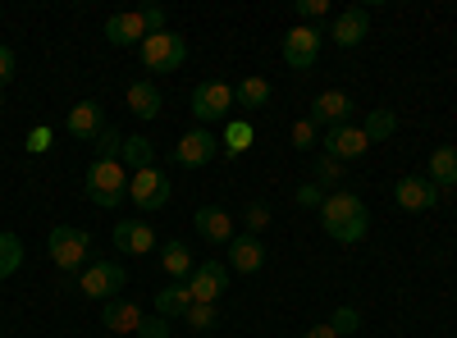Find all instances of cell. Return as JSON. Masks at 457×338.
Instances as JSON below:
<instances>
[{
  "instance_id": "obj_1",
  "label": "cell",
  "mask_w": 457,
  "mask_h": 338,
  "mask_svg": "<svg viewBox=\"0 0 457 338\" xmlns=\"http://www.w3.org/2000/svg\"><path fill=\"white\" fill-rule=\"evenodd\" d=\"M320 229H325L334 243L353 247V243H361L366 229H370V210H366V202H361L357 193H343V187H334V193L325 197V206H320Z\"/></svg>"
},
{
  "instance_id": "obj_2",
  "label": "cell",
  "mask_w": 457,
  "mask_h": 338,
  "mask_svg": "<svg viewBox=\"0 0 457 338\" xmlns=\"http://www.w3.org/2000/svg\"><path fill=\"white\" fill-rule=\"evenodd\" d=\"M83 193L96 206H120L129 197V169L120 161H92V169L83 178Z\"/></svg>"
},
{
  "instance_id": "obj_3",
  "label": "cell",
  "mask_w": 457,
  "mask_h": 338,
  "mask_svg": "<svg viewBox=\"0 0 457 338\" xmlns=\"http://www.w3.org/2000/svg\"><path fill=\"white\" fill-rule=\"evenodd\" d=\"M92 256V234L73 229V224H55L51 229V260L64 275H83V260Z\"/></svg>"
},
{
  "instance_id": "obj_4",
  "label": "cell",
  "mask_w": 457,
  "mask_h": 338,
  "mask_svg": "<svg viewBox=\"0 0 457 338\" xmlns=\"http://www.w3.org/2000/svg\"><path fill=\"white\" fill-rule=\"evenodd\" d=\"M137 55H142V64L151 69V73H174V69H183L187 64V42L179 32H151L146 42L137 46Z\"/></svg>"
},
{
  "instance_id": "obj_5",
  "label": "cell",
  "mask_w": 457,
  "mask_h": 338,
  "mask_svg": "<svg viewBox=\"0 0 457 338\" xmlns=\"http://www.w3.org/2000/svg\"><path fill=\"white\" fill-rule=\"evenodd\" d=\"M124 284H129V270L120 260H87L83 279H79L83 297H92V302H114V297L124 293Z\"/></svg>"
},
{
  "instance_id": "obj_6",
  "label": "cell",
  "mask_w": 457,
  "mask_h": 338,
  "mask_svg": "<svg viewBox=\"0 0 457 338\" xmlns=\"http://www.w3.org/2000/svg\"><path fill=\"white\" fill-rule=\"evenodd\" d=\"M129 202H133L142 215L161 210V206L170 202V178H165V169H161V165H151V169L129 174Z\"/></svg>"
},
{
  "instance_id": "obj_7",
  "label": "cell",
  "mask_w": 457,
  "mask_h": 338,
  "mask_svg": "<svg viewBox=\"0 0 457 338\" xmlns=\"http://www.w3.org/2000/svg\"><path fill=\"white\" fill-rule=\"evenodd\" d=\"M320 152H325L329 161H338V165H353V161H361V156L370 152V137H366V128H357V124H338V128H325Z\"/></svg>"
},
{
  "instance_id": "obj_8",
  "label": "cell",
  "mask_w": 457,
  "mask_h": 338,
  "mask_svg": "<svg viewBox=\"0 0 457 338\" xmlns=\"http://www.w3.org/2000/svg\"><path fill=\"white\" fill-rule=\"evenodd\" d=\"M320 28H307V23H297V28H288L284 32V64L288 69H297V73H307L312 64H316V55H320Z\"/></svg>"
},
{
  "instance_id": "obj_9",
  "label": "cell",
  "mask_w": 457,
  "mask_h": 338,
  "mask_svg": "<svg viewBox=\"0 0 457 338\" xmlns=\"http://www.w3.org/2000/svg\"><path fill=\"white\" fill-rule=\"evenodd\" d=\"M234 105H238V101H234V87H228V83H215V78L197 83V92H193V115H197L202 124L228 120V110H234Z\"/></svg>"
},
{
  "instance_id": "obj_10",
  "label": "cell",
  "mask_w": 457,
  "mask_h": 338,
  "mask_svg": "<svg viewBox=\"0 0 457 338\" xmlns=\"http://www.w3.org/2000/svg\"><path fill=\"white\" fill-rule=\"evenodd\" d=\"M394 202L403 206V210H435L439 206V187L426 178V174H407V178H398L394 183Z\"/></svg>"
},
{
  "instance_id": "obj_11",
  "label": "cell",
  "mask_w": 457,
  "mask_h": 338,
  "mask_svg": "<svg viewBox=\"0 0 457 338\" xmlns=\"http://www.w3.org/2000/svg\"><path fill=\"white\" fill-rule=\"evenodd\" d=\"M187 288H193V302L215 307L220 297L228 293V270H224V260H202V266L193 270V279H187Z\"/></svg>"
},
{
  "instance_id": "obj_12",
  "label": "cell",
  "mask_w": 457,
  "mask_h": 338,
  "mask_svg": "<svg viewBox=\"0 0 457 338\" xmlns=\"http://www.w3.org/2000/svg\"><path fill=\"white\" fill-rule=\"evenodd\" d=\"M215 156H220V142H215L206 128L183 133V137H179V146H174V161H179L183 169H202V165H211Z\"/></svg>"
},
{
  "instance_id": "obj_13",
  "label": "cell",
  "mask_w": 457,
  "mask_h": 338,
  "mask_svg": "<svg viewBox=\"0 0 457 338\" xmlns=\"http://www.w3.org/2000/svg\"><path fill=\"white\" fill-rule=\"evenodd\" d=\"M366 32H370V10H343V14H334V23H329V42L334 46H343V51H353V46H361L366 42Z\"/></svg>"
},
{
  "instance_id": "obj_14",
  "label": "cell",
  "mask_w": 457,
  "mask_h": 338,
  "mask_svg": "<svg viewBox=\"0 0 457 338\" xmlns=\"http://www.w3.org/2000/svg\"><path fill=\"white\" fill-rule=\"evenodd\" d=\"M146 37H151V28H146L142 10H124V14L105 19V42H114V46H142Z\"/></svg>"
},
{
  "instance_id": "obj_15",
  "label": "cell",
  "mask_w": 457,
  "mask_h": 338,
  "mask_svg": "<svg viewBox=\"0 0 457 338\" xmlns=\"http://www.w3.org/2000/svg\"><path fill=\"white\" fill-rule=\"evenodd\" d=\"M64 128H69V137H79V142H96L105 133V110L96 101H79V105L69 110Z\"/></svg>"
},
{
  "instance_id": "obj_16",
  "label": "cell",
  "mask_w": 457,
  "mask_h": 338,
  "mask_svg": "<svg viewBox=\"0 0 457 338\" xmlns=\"http://www.w3.org/2000/svg\"><path fill=\"white\" fill-rule=\"evenodd\" d=\"M114 247L124 256H146V251H156V234H151L146 219H120L114 224Z\"/></svg>"
},
{
  "instance_id": "obj_17",
  "label": "cell",
  "mask_w": 457,
  "mask_h": 338,
  "mask_svg": "<svg viewBox=\"0 0 457 338\" xmlns=\"http://www.w3.org/2000/svg\"><path fill=\"white\" fill-rule=\"evenodd\" d=\"M193 229L206 238V243H215V247H228L238 234H234V219H228V210H220V206H202L197 215H193Z\"/></svg>"
},
{
  "instance_id": "obj_18",
  "label": "cell",
  "mask_w": 457,
  "mask_h": 338,
  "mask_svg": "<svg viewBox=\"0 0 457 338\" xmlns=\"http://www.w3.org/2000/svg\"><path fill=\"white\" fill-rule=\"evenodd\" d=\"M353 120V96L348 92H320L312 101V124H325V128H338Z\"/></svg>"
},
{
  "instance_id": "obj_19",
  "label": "cell",
  "mask_w": 457,
  "mask_h": 338,
  "mask_svg": "<svg viewBox=\"0 0 457 338\" xmlns=\"http://www.w3.org/2000/svg\"><path fill=\"white\" fill-rule=\"evenodd\" d=\"M261 266H265V247H261V238L238 234L234 243H228V270H238V275H256Z\"/></svg>"
},
{
  "instance_id": "obj_20",
  "label": "cell",
  "mask_w": 457,
  "mask_h": 338,
  "mask_svg": "<svg viewBox=\"0 0 457 338\" xmlns=\"http://www.w3.org/2000/svg\"><path fill=\"white\" fill-rule=\"evenodd\" d=\"M101 320H105V329H114V334H137L146 316H142L137 302H129V297H114V302H105Z\"/></svg>"
},
{
  "instance_id": "obj_21",
  "label": "cell",
  "mask_w": 457,
  "mask_h": 338,
  "mask_svg": "<svg viewBox=\"0 0 457 338\" xmlns=\"http://www.w3.org/2000/svg\"><path fill=\"white\" fill-rule=\"evenodd\" d=\"M426 178L439 187V193H453V187H457V146H435Z\"/></svg>"
},
{
  "instance_id": "obj_22",
  "label": "cell",
  "mask_w": 457,
  "mask_h": 338,
  "mask_svg": "<svg viewBox=\"0 0 457 338\" xmlns=\"http://www.w3.org/2000/svg\"><path fill=\"white\" fill-rule=\"evenodd\" d=\"M187 307H193V288H187V279H174L170 288L156 293V316H165V320L187 316Z\"/></svg>"
},
{
  "instance_id": "obj_23",
  "label": "cell",
  "mask_w": 457,
  "mask_h": 338,
  "mask_svg": "<svg viewBox=\"0 0 457 338\" xmlns=\"http://www.w3.org/2000/svg\"><path fill=\"white\" fill-rule=\"evenodd\" d=\"M161 105H165V101H161V87H156V83H146V78H142V83L129 87V110H133L137 120H156V115H161Z\"/></svg>"
},
{
  "instance_id": "obj_24",
  "label": "cell",
  "mask_w": 457,
  "mask_h": 338,
  "mask_svg": "<svg viewBox=\"0 0 457 338\" xmlns=\"http://www.w3.org/2000/svg\"><path fill=\"white\" fill-rule=\"evenodd\" d=\"M120 165L124 169H151V165H156V146H151L142 133H133V137H124V156H120Z\"/></svg>"
},
{
  "instance_id": "obj_25",
  "label": "cell",
  "mask_w": 457,
  "mask_h": 338,
  "mask_svg": "<svg viewBox=\"0 0 457 338\" xmlns=\"http://www.w3.org/2000/svg\"><path fill=\"white\" fill-rule=\"evenodd\" d=\"M161 266H165L174 279H193V251H187L183 243H165V247H161Z\"/></svg>"
},
{
  "instance_id": "obj_26",
  "label": "cell",
  "mask_w": 457,
  "mask_h": 338,
  "mask_svg": "<svg viewBox=\"0 0 457 338\" xmlns=\"http://www.w3.org/2000/svg\"><path fill=\"white\" fill-rule=\"evenodd\" d=\"M234 101H238L243 110H261L265 101H270V83H265V78H243V83L234 87Z\"/></svg>"
},
{
  "instance_id": "obj_27",
  "label": "cell",
  "mask_w": 457,
  "mask_h": 338,
  "mask_svg": "<svg viewBox=\"0 0 457 338\" xmlns=\"http://www.w3.org/2000/svg\"><path fill=\"white\" fill-rule=\"evenodd\" d=\"M23 266V243L14 234H0V279H10Z\"/></svg>"
},
{
  "instance_id": "obj_28",
  "label": "cell",
  "mask_w": 457,
  "mask_h": 338,
  "mask_svg": "<svg viewBox=\"0 0 457 338\" xmlns=\"http://www.w3.org/2000/svg\"><path fill=\"white\" fill-rule=\"evenodd\" d=\"M252 124H243V120H234V124H228V133H224V146H220V152H228V156H243L247 152V146H252Z\"/></svg>"
},
{
  "instance_id": "obj_29",
  "label": "cell",
  "mask_w": 457,
  "mask_h": 338,
  "mask_svg": "<svg viewBox=\"0 0 457 338\" xmlns=\"http://www.w3.org/2000/svg\"><path fill=\"white\" fill-rule=\"evenodd\" d=\"M361 128H366V137H370V142H385V137L398 128V120H394V110H370Z\"/></svg>"
},
{
  "instance_id": "obj_30",
  "label": "cell",
  "mask_w": 457,
  "mask_h": 338,
  "mask_svg": "<svg viewBox=\"0 0 457 338\" xmlns=\"http://www.w3.org/2000/svg\"><path fill=\"white\" fill-rule=\"evenodd\" d=\"M243 229H247V238H256V234H265V229H270V206L252 202V206L243 210Z\"/></svg>"
},
{
  "instance_id": "obj_31",
  "label": "cell",
  "mask_w": 457,
  "mask_h": 338,
  "mask_svg": "<svg viewBox=\"0 0 457 338\" xmlns=\"http://www.w3.org/2000/svg\"><path fill=\"white\" fill-rule=\"evenodd\" d=\"M187 325H193L197 334H206V329H215V320H220V307H206V302H193L187 307V316H183Z\"/></svg>"
},
{
  "instance_id": "obj_32",
  "label": "cell",
  "mask_w": 457,
  "mask_h": 338,
  "mask_svg": "<svg viewBox=\"0 0 457 338\" xmlns=\"http://www.w3.org/2000/svg\"><path fill=\"white\" fill-rule=\"evenodd\" d=\"M23 146H28V152H32V156H46V152H51V146H55V133H51L46 124H37V128H28V137H23Z\"/></svg>"
},
{
  "instance_id": "obj_33",
  "label": "cell",
  "mask_w": 457,
  "mask_h": 338,
  "mask_svg": "<svg viewBox=\"0 0 457 338\" xmlns=\"http://www.w3.org/2000/svg\"><path fill=\"white\" fill-rule=\"evenodd\" d=\"M120 156H124V137L114 133V128H105L96 137V161H120Z\"/></svg>"
},
{
  "instance_id": "obj_34",
  "label": "cell",
  "mask_w": 457,
  "mask_h": 338,
  "mask_svg": "<svg viewBox=\"0 0 457 338\" xmlns=\"http://www.w3.org/2000/svg\"><path fill=\"white\" fill-rule=\"evenodd\" d=\"M316 128L320 124H312V120H297L293 124V146H297V152H312V146H316Z\"/></svg>"
},
{
  "instance_id": "obj_35",
  "label": "cell",
  "mask_w": 457,
  "mask_h": 338,
  "mask_svg": "<svg viewBox=\"0 0 457 338\" xmlns=\"http://www.w3.org/2000/svg\"><path fill=\"white\" fill-rule=\"evenodd\" d=\"M316 183H320V187L343 183V165H338V161H329V156H320V161H316Z\"/></svg>"
},
{
  "instance_id": "obj_36",
  "label": "cell",
  "mask_w": 457,
  "mask_h": 338,
  "mask_svg": "<svg viewBox=\"0 0 457 338\" xmlns=\"http://www.w3.org/2000/svg\"><path fill=\"white\" fill-rule=\"evenodd\" d=\"M325 14H329V5H325V0H297V19L307 23V28H312L316 19H325Z\"/></svg>"
},
{
  "instance_id": "obj_37",
  "label": "cell",
  "mask_w": 457,
  "mask_h": 338,
  "mask_svg": "<svg viewBox=\"0 0 457 338\" xmlns=\"http://www.w3.org/2000/svg\"><path fill=\"white\" fill-rule=\"evenodd\" d=\"M325 197H329V193H325L320 183H302V187H297V206H316V210H320Z\"/></svg>"
},
{
  "instance_id": "obj_38",
  "label": "cell",
  "mask_w": 457,
  "mask_h": 338,
  "mask_svg": "<svg viewBox=\"0 0 457 338\" xmlns=\"http://www.w3.org/2000/svg\"><path fill=\"white\" fill-rule=\"evenodd\" d=\"M137 338H174V334H170V320L165 316H146L142 329H137Z\"/></svg>"
},
{
  "instance_id": "obj_39",
  "label": "cell",
  "mask_w": 457,
  "mask_h": 338,
  "mask_svg": "<svg viewBox=\"0 0 457 338\" xmlns=\"http://www.w3.org/2000/svg\"><path fill=\"white\" fill-rule=\"evenodd\" d=\"M14 78V51L5 46V42H0V87H5Z\"/></svg>"
},
{
  "instance_id": "obj_40",
  "label": "cell",
  "mask_w": 457,
  "mask_h": 338,
  "mask_svg": "<svg viewBox=\"0 0 457 338\" xmlns=\"http://www.w3.org/2000/svg\"><path fill=\"white\" fill-rule=\"evenodd\" d=\"M142 19H146L151 32H165V10L161 5H142Z\"/></svg>"
},
{
  "instance_id": "obj_41",
  "label": "cell",
  "mask_w": 457,
  "mask_h": 338,
  "mask_svg": "<svg viewBox=\"0 0 457 338\" xmlns=\"http://www.w3.org/2000/svg\"><path fill=\"white\" fill-rule=\"evenodd\" d=\"M329 325H334L338 334H353V329H357V311H338V316H334Z\"/></svg>"
},
{
  "instance_id": "obj_42",
  "label": "cell",
  "mask_w": 457,
  "mask_h": 338,
  "mask_svg": "<svg viewBox=\"0 0 457 338\" xmlns=\"http://www.w3.org/2000/svg\"><path fill=\"white\" fill-rule=\"evenodd\" d=\"M302 338H338V329H334V325H312Z\"/></svg>"
},
{
  "instance_id": "obj_43",
  "label": "cell",
  "mask_w": 457,
  "mask_h": 338,
  "mask_svg": "<svg viewBox=\"0 0 457 338\" xmlns=\"http://www.w3.org/2000/svg\"><path fill=\"white\" fill-rule=\"evenodd\" d=\"M0 115H5V96H0Z\"/></svg>"
}]
</instances>
